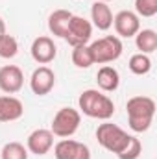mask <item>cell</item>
Wrapping results in <instances>:
<instances>
[{
    "mask_svg": "<svg viewBox=\"0 0 157 159\" xmlns=\"http://www.w3.org/2000/svg\"><path fill=\"white\" fill-rule=\"evenodd\" d=\"M135 13L144 19L157 15V0H135Z\"/></svg>",
    "mask_w": 157,
    "mask_h": 159,
    "instance_id": "obj_22",
    "label": "cell"
},
{
    "mask_svg": "<svg viewBox=\"0 0 157 159\" xmlns=\"http://www.w3.org/2000/svg\"><path fill=\"white\" fill-rule=\"evenodd\" d=\"M91 20H92L94 28H98L102 32H105V30H109L113 26V11L107 6V2L96 0L91 6Z\"/></svg>",
    "mask_w": 157,
    "mask_h": 159,
    "instance_id": "obj_14",
    "label": "cell"
},
{
    "mask_svg": "<svg viewBox=\"0 0 157 159\" xmlns=\"http://www.w3.org/2000/svg\"><path fill=\"white\" fill-rule=\"evenodd\" d=\"M54 156L56 159H91V150L83 143L63 139L54 146Z\"/></svg>",
    "mask_w": 157,
    "mask_h": 159,
    "instance_id": "obj_7",
    "label": "cell"
},
{
    "mask_svg": "<svg viewBox=\"0 0 157 159\" xmlns=\"http://www.w3.org/2000/svg\"><path fill=\"white\" fill-rule=\"evenodd\" d=\"M54 146V135L50 129H34L30 135H28V141H26V148L28 152L35 154V156H44L52 150Z\"/></svg>",
    "mask_w": 157,
    "mask_h": 159,
    "instance_id": "obj_12",
    "label": "cell"
},
{
    "mask_svg": "<svg viewBox=\"0 0 157 159\" xmlns=\"http://www.w3.org/2000/svg\"><path fill=\"white\" fill-rule=\"evenodd\" d=\"M135 44L141 50V54H152L157 50V34L154 30H139L135 35Z\"/></svg>",
    "mask_w": 157,
    "mask_h": 159,
    "instance_id": "obj_17",
    "label": "cell"
},
{
    "mask_svg": "<svg viewBox=\"0 0 157 159\" xmlns=\"http://www.w3.org/2000/svg\"><path fill=\"white\" fill-rule=\"evenodd\" d=\"M30 52H32L34 61H37L39 65H48V63H52V61L56 59V56H57V46L54 44V41L50 39V37L39 35L37 39H34Z\"/></svg>",
    "mask_w": 157,
    "mask_h": 159,
    "instance_id": "obj_11",
    "label": "cell"
},
{
    "mask_svg": "<svg viewBox=\"0 0 157 159\" xmlns=\"http://www.w3.org/2000/svg\"><path fill=\"white\" fill-rule=\"evenodd\" d=\"M96 81H98V87L105 93H113L117 91L118 85H120V74L115 67L111 65H104L98 74H96Z\"/></svg>",
    "mask_w": 157,
    "mask_h": 159,
    "instance_id": "obj_15",
    "label": "cell"
},
{
    "mask_svg": "<svg viewBox=\"0 0 157 159\" xmlns=\"http://www.w3.org/2000/svg\"><path fill=\"white\" fill-rule=\"evenodd\" d=\"M92 35V24L78 15H72L70 22H69V28H67V34L63 39L67 41L70 46H81V44H87L91 41Z\"/></svg>",
    "mask_w": 157,
    "mask_h": 159,
    "instance_id": "obj_6",
    "label": "cell"
},
{
    "mask_svg": "<svg viewBox=\"0 0 157 159\" xmlns=\"http://www.w3.org/2000/svg\"><path fill=\"white\" fill-rule=\"evenodd\" d=\"M2 159H28V148H24V144L20 143H7L2 146L0 152Z\"/></svg>",
    "mask_w": 157,
    "mask_h": 159,
    "instance_id": "obj_20",
    "label": "cell"
},
{
    "mask_svg": "<svg viewBox=\"0 0 157 159\" xmlns=\"http://www.w3.org/2000/svg\"><path fill=\"white\" fill-rule=\"evenodd\" d=\"M91 54H92V61L98 65H105V63H113L122 56V41L117 35H105L102 39L94 41L89 46Z\"/></svg>",
    "mask_w": 157,
    "mask_h": 159,
    "instance_id": "obj_4",
    "label": "cell"
},
{
    "mask_svg": "<svg viewBox=\"0 0 157 159\" xmlns=\"http://www.w3.org/2000/svg\"><path fill=\"white\" fill-rule=\"evenodd\" d=\"M141 152H142V144H141V141L137 137H133L131 143L128 144V148L118 156V159H137L141 156Z\"/></svg>",
    "mask_w": 157,
    "mask_h": 159,
    "instance_id": "obj_23",
    "label": "cell"
},
{
    "mask_svg": "<svg viewBox=\"0 0 157 159\" xmlns=\"http://www.w3.org/2000/svg\"><path fill=\"white\" fill-rule=\"evenodd\" d=\"M72 63H74L78 69H89L91 65H94L92 54H91V50H89L87 44L74 46V50H72Z\"/></svg>",
    "mask_w": 157,
    "mask_h": 159,
    "instance_id": "obj_19",
    "label": "cell"
},
{
    "mask_svg": "<svg viewBox=\"0 0 157 159\" xmlns=\"http://www.w3.org/2000/svg\"><path fill=\"white\" fill-rule=\"evenodd\" d=\"M56 85V74L50 67L43 65L39 69H35L32 72V78H30V89L34 91V94L37 96H44L48 94Z\"/></svg>",
    "mask_w": 157,
    "mask_h": 159,
    "instance_id": "obj_9",
    "label": "cell"
},
{
    "mask_svg": "<svg viewBox=\"0 0 157 159\" xmlns=\"http://www.w3.org/2000/svg\"><path fill=\"white\" fill-rule=\"evenodd\" d=\"M17 52H19V43H17V39L13 35L4 34L0 37V57L11 59V57L17 56Z\"/></svg>",
    "mask_w": 157,
    "mask_h": 159,
    "instance_id": "obj_21",
    "label": "cell"
},
{
    "mask_svg": "<svg viewBox=\"0 0 157 159\" xmlns=\"http://www.w3.org/2000/svg\"><path fill=\"white\" fill-rule=\"evenodd\" d=\"M128 124L135 133H142L150 129L154 115H155V102L150 96H133L126 104Z\"/></svg>",
    "mask_w": 157,
    "mask_h": 159,
    "instance_id": "obj_1",
    "label": "cell"
},
{
    "mask_svg": "<svg viewBox=\"0 0 157 159\" xmlns=\"http://www.w3.org/2000/svg\"><path fill=\"white\" fill-rule=\"evenodd\" d=\"M102 2H111V0H102Z\"/></svg>",
    "mask_w": 157,
    "mask_h": 159,
    "instance_id": "obj_25",
    "label": "cell"
},
{
    "mask_svg": "<svg viewBox=\"0 0 157 159\" xmlns=\"http://www.w3.org/2000/svg\"><path fill=\"white\" fill-rule=\"evenodd\" d=\"M78 106L81 109L83 115L91 117V119H98V120H109L115 115V104L113 100L100 93L98 89H87L79 94L78 98Z\"/></svg>",
    "mask_w": 157,
    "mask_h": 159,
    "instance_id": "obj_2",
    "label": "cell"
},
{
    "mask_svg": "<svg viewBox=\"0 0 157 159\" xmlns=\"http://www.w3.org/2000/svg\"><path fill=\"white\" fill-rule=\"evenodd\" d=\"M79 122H81V115H79L78 109H74V107H61L56 113L54 120H52L50 131L56 137L67 139V137H70V135H74L78 131Z\"/></svg>",
    "mask_w": 157,
    "mask_h": 159,
    "instance_id": "obj_5",
    "label": "cell"
},
{
    "mask_svg": "<svg viewBox=\"0 0 157 159\" xmlns=\"http://www.w3.org/2000/svg\"><path fill=\"white\" fill-rule=\"evenodd\" d=\"M24 115V104L11 96V94H4L0 96V122H13L19 120Z\"/></svg>",
    "mask_w": 157,
    "mask_h": 159,
    "instance_id": "obj_13",
    "label": "cell"
},
{
    "mask_svg": "<svg viewBox=\"0 0 157 159\" xmlns=\"http://www.w3.org/2000/svg\"><path fill=\"white\" fill-rule=\"evenodd\" d=\"M6 34V22H4V19L0 17V37Z\"/></svg>",
    "mask_w": 157,
    "mask_h": 159,
    "instance_id": "obj_24",
    "label": "cell"
},
{
    "mask_svg": "<svg viewBox=\"0 0 157 159\" xmlns=\"http://www.w3.org/2000/svg\"><path fill=\"white\" fill-rule=\"evenodd\" d=\"M70 19H72V13H70L69 9H56V11L48 17V30H50L56 37H65Z\"/></svg>",
    "mask_w": 157,
    "mask_h": 159,
    "instance_id": "obj_16",
    "label": "cell"
},
{
    "mask_svg": "<svg viewBox=\"0 0 157 159\" xmlns=\"http://www.w3.org/2000/svg\"><path fill=\"white\" fill-rule=\"evenodd\" d=\"M96 139L100 143L102 148H105L111 154H117V157L128 148V144L131 143L133 135H128L120 126L111 124V122H104L98 126L96 129Z\"/></svg>",
    "mask_w": 157,
    "mask_h": 159,
    "instance_id": "obj_3",
    "label": "cell"
},
{
    "mask_svg": "<svg viewBox=\"0 0 157 159\" xmlns=\"http://www.w3.org/2000/svg\"><path fill=\"white\" fill-rule=\"evenodd\" d=\"M128 67H129V70H131L133 74L144 76V74H148V72L152 70V59H150L148 54H141V52H139V54H133V56L129 57Z\"/></svg>",
    "mask_w": 157,
    "mask_h": 159,
    "instance_id": "obj_18",
    "label": "cell"
},
{
    "mask_svg": "<svg viewBox=\"0 0 157 159\" xmlns=\"http://www.w3.org/2000/svg\"><path fill=\"white\" fill-rule=\"evenodd\" d=\"M113 26L120 37H135L137 32L141 30V19L135 11L124 9L113 17Z\"/></svg>",
    "mask_w": 157,
    "mask_h": 159,
    "instance_id": "obj_8",
    "label": "cell"
},
{
    "mask_svg": "<svg viewBox=\"0 0 157 159\" xmlns=\"http://www.w3.org/2000/svg\"><path fill=\"white\" fill-rule=\"evenodd\" d=\"M24 85V74L17 65H6L0 69V91L6 94H15Z\"/></svg>",
    "mask_w": 157,
    "mask_h": 159,
    "instance_id": "obj_10",
    "label": "cell"
}]
</instances>
